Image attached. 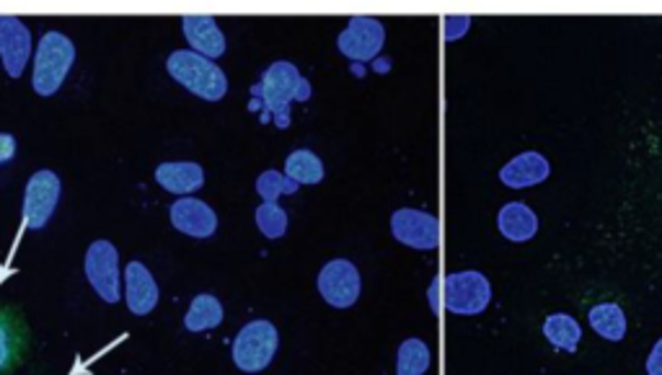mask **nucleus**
Returning <instances> with one entry per match:
<instances>
[{"mask_svg": "<svg viewBox=\"0 0 662 375\" xmlns=\"http://www.w3.org/2000/svg\"><path fill=\"white\" fill-rule=\"evenodd\" d=\"M254 101L251 110H264L262 120H275L279 129L290 125V104L293 101L311 99V83L300 76V70L293 63L277 60L262 73V81L254 86Z\"/></svg>", "mask_w": 662, "mask_h": 375, "instance_id": "1", "label": "nucleus"}, {"mask_svg": "<svg viewBox=\"0 0 662 375\" xmlns=\"http://www.w3.org/2000/svg\"><path fill=\"white\" fill-rule=\"evenodd\" d=\"M169 76L176 83H182L186 91H192L194 96L207 101H220L228 93V78L220 70V65H215L207 57L192 53V49H176L166 60Z\"/></svg>", "mask_w": 662, "mask_h": 375, "instance_id": "2", "label": "nucleus"}, {"mask_svg": "<svg viewBox=\"0 0 662 375\" xmlns=\"http://www.w3.org/2000/svg\"><path fill=\"white\" fill-rule=\"evenodd\" d=\"M76 60V47L65 34L47 32L34 55L32 86L39 96H53L60 89Z\"/></svg>", "mask_w": 662, "mask_h": 375, "instance_id": "3", "label": "nucleus"}, {"mask_svg": "<svg viewBox=\"0 0 662 375\" xmlns=\"http://www.w3.org/2000/svg\"><path fill=\"white\" fill-rule=\"evenodd\" d=\"M492 303V283L484 272L464 270L443 277V306L456 316H479Z\"/></svg>", "mask_w": 662, "mask_h": 375, "instance_id": "4", "label": "nucleus"}, {"mask_svg": "<svg viewBox=\"0 0 662 375\" xmlns=\"http://www.w3.org/2000/svg\"><path fill=\"white\" fill-rule=\"evenodd\" d=\"M279 334L272 321H249L233 339V363L243 373H262L277 355Z\"/></svg>", "mask_w": 662, "mask_h": 375, "instance_id": "5", "label": "nucleus"}, {"mask_svg": "<svg viewBox=\"0 0 662 375\" xmlns=\"http://www.w3.org/2000/svg\"><path fill=\"white\" fill-rule=\"evenodd\" d=\"M316 285H319L321 298L334 308L355 306L363 293V277L350 259H331L323 264Z\"/></svg>", "mask_w": 662, "mask_h": 375, "instance_id": "6", "label": "nucleus"}, {"mask_svg": "<svg viewBox=\"0 0 662 375\" xmlns=\"http://www.w3.org/2000/svg\"><path fill=\"white\" fill-rule=\"evenodd\" d=\"M85 277L93 291L99 293V298L106 303H117L122 293V277H119V254L110 241H93L91 249L85 251L83 262Z\"/></svg>", "mask_w": 662, "mask_h": 375, "instance_id": "7", "label": "nucleus"}, {"mask_svg": "<svg viewBox=\"0 0 662 375\" xmlns=\"http://www.w3.org/2000/svg\"><path fill=\"white\" fill-rule=\"evenodd\" d=\"M62 182L55 171L42 169L28 179L24 192V226L32 230H42L53 218L57 202H60Z\"/></svg>", "mask_w": 662, "mask_h": 375, "instance_id": "8", "label": "nucleus"}, {"mask_svg": "<svg viewBox=\"0 0 662 375\" xmlns=\"http://www.w3.org/2000/svg\"><path fill=\"white\" fill-rule=\"evenodd\" d=\"M391 234L399 243L416 251H433L441 243V220L433 213L401 207L391 215Z\"/></svg>", "mask_w": 662, "mask_h": 375, "instance_id": "9", "label": "nucleus"}, {"mask_svg": "<svg viewBox=\"0 0 662 375\" xmlns=\"http://www.w3.org/2000/svg\"><path fill=\"white\" fill-rule=\"evenodd\" d=\"M386 45V29L373 16H352L344 32L336 37V47L355 63H370Z\"/></svg>", "mask_w": 662, "mask_h": 375, "instance_id": "10", "label": "nucleus"}, {"mask_svg": "<svg viewBox=\"0 0 662 375\" xmlns=\"http://www.w3.org/2000/svg\"><path fill=\"white\" fill-rule=\"evenodd\" d=\"M28 55H32V34L24 21L16 16H0V57H3L5 73L11 78L24 73Z\"/></svg>", "mask_w": 662, "mask_h": 375, "instance_id": "11", "label": "nucleus"}, {"mask_svg": "<svg viewBox=\"0 0 662 375\" xmlns=\"http://www.w3.org/2000/svg\"><path fill=\"white\" fill-rule=\"evenodd\" d=\"M26 323L16 308L0 306V375H11L26 355Z\"/></svg>", "mask_w": 662, "mask_h": 375, "instance_id": "12", "label": "nucleus"}, {"mask_svg": "<svg viewBox=\"0 0 662 375\" xmlns=\"http://www.w3.org/2000/svg\"><path fill=\"white\" fill-rule=\"evenodd\" d=\"M549 174H551L549 158L538 154V150H525V154H517L502 166L500 182L505 184L507 190H528V186L546 182Z\"/></svg>", "mask_w": 662, "mask_h": 375, "instance_id": "13", "label": "nucleus"}, {"mask_svg": "<svg viewBox=\"0 0 662 375\" xmlns=\"http://www.w3.org/2000/svg\"><path fill=\"white\" fill-rule=\"evenodd\" d=\"M171 223L176 230L192 238H210L218 230V215L207 202L197 197H182L171 205Z\"/></svg>", "mask_w": 662, "mask_h": 375, "instance_id": "14", "label": "nucleus"}, {"mask_svg": "<svg viewBox=\"0 0 662 375\" xmlns=\"http://www.w3.org/2000/svg\"><path fill=\"white\" fill-rule=\"evenodd\" d=\"M125 300L135 316H146L158 306V285L146 264L129 262L125 270Z\"/></svg>", "mask_w": 662, "mask_h": 375, "instance_id": "15", "label": "nucleus"}, {"mask_svg": "<svg viewBox=\"0 0 662 375\" xmlns=\"http://www.w3.org/2000/svg\"><path fill=\"white\" fill-rule=\"evenodd\" d=\"M184 37L192 45V53L215 60L226 53V34L215 24L213 16H184L182 19Z\"/></svg>", "mask_w": 662, "mask_h": 375, "instance_id": "16", "label": "nucleus"}, {"mask_svg": "<svg viewBox=\"0 0 662 375\" xmlns=\"http://www.w3.org/2000/svg\"><path fill=\"white\" fill-rule=\"evenodd\" d=\"M496 228L507 241L523 243L538 234V215L525 202H507L496 213Z\"/></svg>", "mask_w": 662, "mask_h": 375, "instance_id": "17", "label": "nucleus"}, {"mask_svg": "<svg viewBox=\"0 0 662 375\" xmlns=\"http://www.w3.org/2000/svg\"><path fill=\"white\" fill-rule=\"evenodd\" d=\"M156 182L163 186L166 192L174 194H192L205 184V171L199 163L179 161V163H161L156 169Z\"/></svg>", "mask_w": 662, "mask_h": 375, "instance_id": "18", "label": "nucleus"}, {"mask_svg": "<svg viewBox=\"0 0 662 375\" xmlns=\"http://www.w3.org/2000/svg\"><path fill=\"white\" fill-rule=\"evenodd\" d=\"M587 321L593 331L608 342H621L626 337V314L621 311L618 303H598L590 308Z\"/></svg>", "mask_w": 662, "mask_h": 375, "instance_id": "19", "label": "nucleus"}, {"mask_svg": "<svg viewBox=\"0 0 662 375\" xmlns=\"http://www.w3.org/2000/svg\"><path fill=\"white\" fill-rule=\"evenodd\" d=\"M544 337L549 339V344L561 350V352H570L574 355L580 348V339H582V329L574 316L570 314H551L549 319L544 321Z\"/></svg>", "mask_w": 662, "mask_h": 375, "instance_id": "20", "label": "nucleus"}, {"mask_svg": "<svg viewBox=\"0 0 662 375\" xmlns=\"http://www.w3.org/2000/svg\"><path fill=\"white\" fill-rule=\"evenodd\" d=\"M323 163L321 158L313 154V150L308 148H298L293 150L290 156H287L285 161V177L290 179V182H295L298 186L304 184H321L323 182Z\"/></svg>", "mask_w": 662, "mask_h": 375, "instance_id": "21", "label": "nucleus"}, {"mask_svg": "<svg viewBox=\"0 0 662 375\" xmlns=\"http://www.w3.org/2000/svg\"><path fill=\"white\" fill-rule=\"evenodd\" d=\"M433 365V352L422 339L409 337L396 352V375H424Z\"/></svg>", "mask_w": 662, "mask_h": 375, "instance_id": "22", "label": "nucleus"}, {"mask_svg": "<svg viewBox=\"0 0 662 375\" xmlns=\"http://www.w3.org/2000/svg\"><path fill=\"white\" fill-rule=\"evenodd\" d=\"M222 321V303L210 293H199L190 303V311L184 316V327L190 331H207L220 327Z\"/></svg>", "mask_w": 662, "mask_h": 375, "instance_id": "23", "label": "nucleus"}, {"mask_svg": "<svg viewBox=\"0 0 662 375\" xmlns=\"http://www.w3.org/2000/svg\"><path fill=\"white\" fill-rule=\"evenodd\" d=\"M256 226L267 238H283L287 234V213L279 202H262L256 207Z\"/></svg>", "mask_w": 662, "mask_h": 375, "instance_id": "24", "label": "nucleus"}, {"mask_svg": "<svg viewBox=\"0 0 662 375\" xmlns=\"http://www.w3.org/2000/svg\"><path fill=\"white\" fill-rule=\"evenodd\" d=\"M298 190V184L290 182V179L275 169L264 171V174H259L256 179V192L264 202H277L279 197H285V194H295Z\"/></svg>", "mask_w": 662, "mask_h": 375, "instance_id": "25", "label": "nucleus"}, {"mask_svg": "<svg viewBox=\"0 0 662 375\" xmlns=\"http://www.w3.org/2000/svg\"><path fill=\"white\" fill-rule=\"evenodd\" d=\"M471 29V16H445L443 37L445 42H456Z\"/></svg>", "mask_w": 662, "mask_h": 375, "instance_id": "26", "label": "nucleus"}, {"mask_svg": "<svg viewBox=\"0 0 662 375\" xmlns=\"http://www.w3.org/2000/svg\"><path fill=\"white\" fill-rule=\"evenodd\" d=\"M647 375H662V337L652 344V352L647 355Z\"/></svg>", "mask_w": 662, "mask_h": 375, "instance_id": "27", "label": "nucleus"}, {"mask_svg": "<svg viewBox=\"0 0 662 375\" xmlns=\"http://www.w3.org/2000/svg\"><path fill=\"white\" fill-rule=\"evenodd\" d=\"M443 277H433V283H430V291H427V300H430V308H433V314H441L443 308Z\"/></svg>", "mask_w": 662, "mask_h": 375, "instance_id": "28", "label": "nucleus"}, {"mask_svg": "<svg viewBox=\"0 0 662 375\" xmlns=\"http://www.w3.org/2000/svg\"><path fill=\"white\" fill-rule=\"evenodd\" d=\"M13 154H16V138L9 133H0V163L11 161Z\"/></svg>", "mask_w": 662, "mask_h": 375, "instance_id": "29", "label": "nucleus"}]
</instances>
